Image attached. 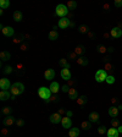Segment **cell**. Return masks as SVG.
Returning a JSON list of instances; mask_svg holds the SVG:
<instances>
[{"mask_svg": "<svg viewBox=\"0 0 122 137\" xmlns=\"http://www.w3.org/2000/svg\"><path fill=\"white\" fill-rule=\"evenodd\" d=\"M57 113H59V114H60L61 116H66V109H64V108H60V109L57 110Z\"/></svg>", "mask_w": 122, "mask_h": 137, "instance_id": "cell-47", "label": "cell"}, {"mask_svg": "<svg viewBox=\"0 0 122 137\" xmlns=\"http://www.w3.org/2000/svg\"><path fill=\"white\" fill-rule=\"evenodd\" d=\"M23 38H25V36H21V34H18V36H15L14 39H12V43L14 44H21L23 43Z\"/></svg>", "mask_w": 122, "mask_h": 137, "instance_id": "cell-27", "label": "cell"}, {"mask_svg": "<svg viewBox=\"0 0 122 137\" xmlns=\"http://www.w3.org/2000/svg\"><path fill=\"white\" fill-rule=\"evenodd\" d=\"M49 120H50V122L51 124H60L61 122V120H62V116L59 114V113H54V114H51L50 115V118H49Z\"/></svg>", "mask_w": 122, "mask_h": 137, "instance_id": "cell-9", "label": "cell"}, {"mask_svg": "<svg viewBox=\"0 0 122 137\" xmlns=\"http://www.w3.org/2000/svg\"><path fill=\"white\" fill-rule=\"evenodd\" d=\"M1 113H3V114H4L5 116L11 115L12 108H11V107H4V108H3V110H1Z\"/></svg>", "mask_w": 122, "mask_h": 137, "instance_id": "cell-33", "label": "cell"}, {"mask_svg": "<svg viewBox=\"0 0 122 137\" xmlns=\"http://www.w3.org/2000/svg\"><path fill=\"white\" fill-rule=\"evenodd\" d=\"M50 91H51V93L53 94H57L59 93V91H61V86L59 85V82H56V81H54V82H51V85L49 86Z\"/></svg>", "mask_w": 122, "mask_h": 137, "instance_id": "cell-11", "label": "cell"}, {"mask_svg": "<svg viewBox=\"0 0 122 137\" xmlns=\"http://www.w3.org/2000/svg\"><path fill=\"white\" fill-rule=\"evenodd\" d=\"M14 70H15V69H14L12 66L7 65V66H5V67H4V70H3V72H4L5 75H10V73H12V72H14Z\"/></svg>", "mask_w": 122, "mask_h": 137, "instance_id": "cell-35", "label": "cell"}, {"mask_svg": "<svg viewBox=\"0 0 122 137\" xmlns=\"http://www.w3.org/2000/svg\"><path fill=\"white\" fill-rule=\"evenodd\" d=\"M76 62H77V65L86 67V66L88 65V59H87L84 55H83V56H78V59L76 60Z\"/></svg>", "mask_w": 122, "mask_h": 137, "instance_id": "cell-21", "label": "cell"}, {"mask_svg": "<svg viewBox=\"0 0 122 137\" xmlns=\"http://www.w3.org/2000/svg\"><path fill=\"white\" fill-rule=\"evenodd\" d=\"M0 59L1 61H7L11 59V54L7 51V50H3L1 53H0Z\"/></svg>", "mask_w": 122, "mask_h": 137, "instance_id": "cell-23", "label": "cell"}, {"mask_svg": "<svg viewBox=\"0 0 122 137\" xmlns=\"http://www.w3.org/2000/svg\"><path fill=\"white\" fill-rule=\"evenodd\" d=\"M66 85H67V86H68L70 88H72L73 86H76V81L71 78V80H68V81H66Z\"/></svg>", "mask_w": 122, "mask_h": 137, "instance_id": "cell-44", "label": "cell"}, {"mask_svg": "<svg viewBox=\"0 0 122 137\" xmlns=\"http://www.w3.org/2000/svg\"><path fill=\"white\" fill-rule=\"evenodd\" d=\"M23 91H25V86H23V83H21V82H15L11 86V89H10L11 94L12 96H15V97L22 94Z\"/></svg>", "mask_w": 122, "mask_h": 137, "instance_id": "cell-2", "label": "cell"}, {"mask_svg": "<svg viewBox=\"0 0 122 137\" xmlns=\"http://www.w3.org/2000/svg\"><path fill=\"white\" fill-rule=\"evenodd\" d=\"M27 49H28V44L23 42V43L20 45V50H22V51H26Z\"/></svg>", "mask_w": 122, "mask_h": 137, "instance_id": "cell-45", "label": "cell"}, {"mask_svg": "<svg viewBox=\"0 0 122 137\" xmlns=\"http://www.w3.org/2000/svg\"><path fill=\"white\" fill-rule=\"evenodd\" d=\"M114 5L116 6V7H122V0H115Z\"/></svg>", "mask_w": 122, "mask_h": 137, "instance_id": "cell-49", "label": "cell"}, {"mask_svg": "<svg viewBox=\"0 0 122 137\" xmlns=\"http://www.w3.org/2000/svg\"><path fill=\"white\" fill-rule=\"evenodd\" d=\"M110 36L112 38H120L122 37V29H120L118 27H114L110 29Z\"/></svg>", "mask_w": 122, "mask_h": 137, "instance_id": "cell-10", "label": "cell"}, {"mask_svg": "<svg viewBox=\"0 0 122 137\" xmlns=\"http://www.w3.org/2000/svg\"><path fill=\"white\" fill-rule=\"evenodd\" d=\"M70 22H71V20H68L67 17L60 18V20H59V22H57V27L62 28V29H66V28L70 27Z\"/></svg>", "mask_w": 122, "mask_h": 137, "instance_id": "cell-6", "label": "cell"}, {"mask_svg": "<svg viewBox=\"0 0 122 137\" xmlns=\"http://www.w3.org/2000/svg\"><path fill=\"white\" fill-rule=\"evenodd\" d=\"M66 116L71 118V116H72V111H67V113H66Z\"/></svg>", "mask_w": 122, "mask_h": 137, "instance_id": "cell-53", "label": "cell"}, {"mask_svg": "<svg viewBox=\"0 0 122 137\" xmlns=\"http://www.w3.org/2000/svg\"><path fill=\"white\" fill-rule=\"evenodd\" d=\"M16 122V119L14 118L12 115H7L4 118V120H3V125L5 127H9V126H11V125H14Z\"/></svg>", "mask_w": 122, "mask_h": 137, "instance_id": "cell-7", "label": "cell"}, {"mask_svg": "<svg viewBox=\"0 0 122 137\" xmlns=\"http://www.w3.org/2000/svg\"><path fill=\"white\" fill-rule=\"evenodd\" d=\"M60 75H61V78L65 80V81L71 80V71H70V69H61Z\"/></svg>", "mask_w": 122, "mask_h": 137, "instance_id": "cell-12", "label": "cell"}, {"mask_svg": "<svg viewBox=\"0 0 122 137\" xmlns=\"http://www.w3.org/2000/svg\"><path fill=\"white\" fill-rule=\"evenodd\" d=\"M12 94L10 91H0V100H7L11 99Z\"/></svg>", "mask_w": 122, "mask_h": 137, "instance_id": "cell-17", "label": "cell"}, {"mask_svg": "<svg viewBox=\"0 0 122 137\" xmlns=\"http://www.w3.org/2000/svg\"><path fill=\"white\" fill-rule=\"evenodd\" d=\"M121 22H122V21H121Z\"/></svg>", "mask_w": 122, "mask_h": 137, "instance_id": "cell-59", "label": "cell"}, {"mask_svg": "<svg viewBox=\"0 0 122 137\" xmlns=\"http://www.w3.org/2000/svg\"><path fill=\"white\" fill-rule=\"evenodd\" d=\"M61 91H62L64 93H68V91H70V87H68L67 85H64V86H61Z\"/></svg>", "mask_w": 122, "mask_h": 137, "instance_id": "cell-46", "label": "cell"}, {"mask_svg": "<svg viewBox=\"0 0 122 137\" xmlns=\"http://www.w3.org/2000/svg\"><path fill=\"white\" fill-rule=\"evenodd\" d=\"M79 136V129L78 127H71L68 131V137H78Z\"/></svg>", "mask_w": 122, "mask_h": 137, "instance_id": "cell-25", "label": "cell"}, {"mask_svg": "<svg viewBox=\"0 0 122 137\" xmlns=\"http://www.w3.org/2000/svg\"><path fill=\"white\" fill-rule=\"evenodd\" d=\"M104 37H105V38H107V37H111V36L109 34V33H104Z\"/></svg>", "mask_w": 122, "mask_h": 137, "instance_id": "cell-57", "label": "cell"}, {"mask_svg": "<svg viewBox=\"0 0 122 137\" xmlns=\"http://www.w3.org/2000/svg\"><path fill=\"white\" fill-rule=\"evenodd\" d=\"M107 51H109V53H112V51H114V48H112V47H109V48H107Z\"/></svg>", "mask_w": 122, "mask_h": 137, "instance_id": "cell-54", "label": "cell"}, {"mask_svg": "<svg viewBox=\"0 0 122 137\" xmlns=\"http://www.w3.org/2000/svg\"><path fill=\"white\" fill-rule=\"evenodd\" d=\"M67 96H68V98L71 99V100H77L78 99V92H77V89L75 87L72 88H70V91H68V93H67Z\"/></svg>", "mask_w": 122, "mask_h": 137, "instance_id": "cell-13", "label": "cell"}, {"mask_svg": "<svg viewBox=\"0 0 122 137\" xmlns=\"http://www.w3.org/2000/svg\"><path fill=\"white\" fill-rule=\"evenodd\" d=\"M111 103H112V104H117V103H118V99L117 98H111Z\"/></svg>", "mask_w": 122, "mask_h": 137, "instance_id": "cell-51", "label": "cell"}, {"mask_svg": "<svg viewBox=\"0 0 122 137\" xmlns=\"http://www.w3.org/2000/svg\"><path fill=\"white\" fill-rule=\"evenodd\" d=\"M117 108H118V110H122V104H120L118 107H117Z\"/></svg>", "mask_w": 122, "mask_h": 137, "instance_id": "cell-58", "label": "cell"}, {"mask_svg": "<svg viewBox=\"0 0 122 137\" xmlns=\"http://www.w3.org/2000/svg\"><path fill=\"white\" fill-rule=\"evenodd\" d=\"M10 133V131L7 130V127H4L3 130H1V136H7Z\"/></svg>", "mask_w": 122, "mask_h": 137, "instance_id": "cell-48", "label": "cell"}, {"mask_svg": "<svg viewBox=\"0 0 122 137\" xmlns=\"http://www.w3.org/2000/svg\"><path fill=\"white\" fill-rule=\"evenodd\" d=\"M12 17H14V21L15 22H21L23 20V15H22V12L21 11H15L14 12V15H12Z\"/></svg>", "mask_w": 122, "mask_h": 137, "instance_id": "cell-24", "label": "cell"}, {"mask_svg": "<svg viewBox=\"0 0 122 137\" xmlns=\"http://www.w3.org/2000/svg\"><path fill=\"white\" fill-rule=\"evenodd\" d=\"M98 51L100 54H106L107 53V48H105L104 45H98Z\"/></svg>", "mask_w": 122, "mask_h": 137, "instance_id": "cell-40", "label": "cell"}, {"mask_svg": "<svg viewBox=\"0 0 122 137\" xmlns=\"http://www.w3.org/2000/svg\"><path fill=\"white\" fill-rule=\"evenodd\" d=\"M16 70H17V71H20L21 73H23V72H25V65H23L22 62H18V64H17Z\"/></svg>", "mask_w": 122, "mask_h": 137, "instance_id": "cell-42", "label": "cell"}, {"mask_svg": "<svg viewBox=\"0 0 122 137\" xmlns=\"http://www.w3.org/2000/svg\"><path fill=\"white\" fill-rule=\"evenodd\" d=\"M106 132H107V129H106L105 126L101 125V126L98 127V133H99V135H105Z\"/></svg>", "mask_w": 122, "mask_h": 137, "instance_id": "cell-39", "label": "cell"}, {"mask_svg": "<svg viewBox=\"0 0 122 137\" xmlns=\"http://www.w3.org/2000/svg\"><path fill=\"white\" fill-rule=\"evenodd\" d=\"M70 27H75V22H73V21L70 22Z\"/></svg>", "mask_w": 122, "mask_h": 137, "instance_id": "cell-56", "label": "cell"}, {"mask_svg": "<svg viewBox=\"0 0 122 137\" xmlns=\"http://www.w3.org/2000/svg\"><path fill=\"white\" fill-rule=\"evenodd\" d=\"M104 69H105V71H106V72H109V73H112V71H114V65L111 64L110 61H109V62H105V67H104Z\"/></svg>", "mask_w": 122, "mask_h": 137, "instance_id": "cell-34", "label": "cell"}, {"mask_svg": "<svg viewBox=\"0 0 122 137\" xmlns=\"http://www.w3.org/2000/svg\"><path fill=\"white\" fill-rule=\"evenodd\" d=\"M67 58H68L70 60H72V61H76V60L78 59L77 54H76L75 51H71V53H68V55H67Z\"/></svg>", "mask_w": 122, "mask_h": 137, "instance_id": "cell-38", "label": "cell"}, {"mask_svg": "<svg viewBox=\"0 0 122 137\" xmlns=\"http://www.w3.org/2000/svg\"><path fill=\"white\" fill-rule=\"evenodd\" d=\"M11 83L9 81V78H6V77H3V78H0V88H1V91H10L11 89Z\"/></svg>", "mask_w": 122, "mask_h": 137, "instance_id": "cell-5", "label": "cell"}, {"mask_svg": "<svg viewBox=\"0 0 122 137\" xmlns=\"http://www.w3.org/2000/svg\"><path fill=\"white\" fill-rule=\"evenodd\" d=\"M118 108H117L116 105H111L110 108H109V115L111 116V118H117V115H118Z\"/></svg>", "mask_w": 122, "mask_h": 137, "instance_id": "cell-15", "label": "cell"}, {"mask_svg": "<svg viewBox=\"0 0 122 137\" xmlns=\"http://www.w3.org/2000/svg\"><path fill=\"white\" fill-rule=\"evenodd\" d=\"M118 126H120V120H118V119H116V118H112V119H111V127H115V129H117Z\"/></svg>", "mask_w": 122, "mask_h": 137, "instance_id": "cell-37", "label": "cell"}, {"mask_svg": "<svg viewBox=\"0 0 122 137\" xmlns=\"http://www.w3.org/2000/svg\"><path fill=\"white\" fill-rule=\"evenodd\" d=\"M59 65H60L62 69H70V62H68L67 59H65V58H62V59L59 60Z\"/></svg>", "mask_w": 122, "mask_h": 137, "instance_id": "cell-28", "label": "cell"}, {"mask_svg": "<svg viewBox=\"0 0 122 137\" xmlns=\"http://www.w3.org/2000/svg\"><path fill=\"white\" fill-rule=\"evenodd\" d=\"M49 40H56V39L59 38V33L56 32L55 29H53V31H50L49 32Z\"/></svg>", "mask_w": 122, "mask_h": 137, "instance_id": "cell-30", "label": "cell"}, {"mask_svg": "<svg viewBox=\"0 0 122 137\" xmlns=\"http://www.w3.org/2000/svg\"><path fill=\"white\" fill-rule=\"evenodd\" d=\"M87 34H88V37H89V39H95V34L93 32H90V31H89L88 33H87Z\"/></svg>", "mask_w": 122, "mask_h": 137, "instance_id": "cell-50", "label": "cell"}, {"mask_svg": "<svg viewBox=\"0 0 122 137\" xmlns=\"http://www.w3.org/2000/svg\"><path fill=\"white\" fill-rule=\"evenodd\" d=\"M61 125H62V127L64 129H71V126H72V120L68 118V116H62V120H61Z\"/></svg>", "mask_w": 122, "mask_h": 137, "instance_id": "cell-8", "label": "cell"}, {"mask_svg": "<svg viewBox=\"0 0 122 137\" xmlns=\"http://www.w3.org/2000/svg\"><path fill=\"white\" fill-rule=\"evenodd\" d=\"M15 125H16L17 127H23L25 126V120H23V119H17Z\"/></svg>", "mask_w": 122, "mask_h": 137, "instance_id": "cell-41", "label": "cell"}, {"mask_svg": "<svg viewBox=\"0 0 122 137\" xmlns=\"http://www.w3.org/2000/svg\"><path fill=\"white\" fill-rule=\"evenodd\" d=\"M120 135V132L115 127H110V129H107V132H106V136L107 137H118Z\"/></svg>", "mask_w": 122, "mask_h": 137, "instance_id": "cell-16", "label": "cell"}, {"mask_svg": "<svg viewBox=\"0 0 122 137\" xmlns=\"http://www.w3.org/2000/svg\"><path fill=\"white\" fill-rule=\"evenodd\" d=\"M73 51L77 54V56H83V54L86 53V47L82 45V44H79V45H77V47L75 48Z\"/></svg>", "mask_w": 122, "mask_h": 137, "instance_id": "cell-19", "label": "cell"}, {"mask_svg": "<svg viewBox=\"0 0 122 137\" xmlns=\"http://www.w3.org/2000/svg\"><path fill=\"white\" fill-rule=\"evenodd\" d=\"M3 34L5 36V37H12L14 34H15V31H14V28L10 27V26H7V27H4L3 29Z\"/></svg>", "mask_w": 122, "mask_h": 137, "instance_id": "cell-14", "label": "cell"}, {"mask_svg": "<svg viewBox=\"0 0 122 137\" xmlns=\"http://www.w3.org/2000/svg\"><path fill=\"white\" fill-rule=\"evenodd\" d=\"M88 119L90 122H99V114L96 111H92L88 115Z\"/></svg>", "mask_w": 122, "mask_h": 137, "instance_id": "cell-22", "label": "cell"}, {"mask_svg": "<svg viewBox=\"0 0 122 137\" xmlns=\"http://www.w3.org/2000/svg\"><path fill=\"white\" fill-rule=\"evenodd\" d=\"M66 6H67V9H68L70 11H73V10H76V9H77V3H76V1H73V0H70V1H67Z\"/></svg>", "mask_w": 122, "mask_h": 137, "instance_id": "cell-26", "label": "cell"}, {"mask_svg": "<svg viewBox=\"0 0 122 137\" xmlns=\"http://www.w3.org/2000/svg\"><path fill=\"white\" fill-rule=\"evenodd\" d=\"M44 77H45V80L51 81V80L55 77V71H54L53 69H48V70L44 72Z\"/></svg>", "mask_w": 122, "mask_h": 137, "instance_id": "cell-20", "label": "cell"}, {"mask_svg": "<svg viewBox=\"0 0 122 137\" xmlns=\"http://www.w3.org/2000/svg\"><path fill=\"white\" fill-rule=\"evenodd\" d=\"M46 103H57L59 102V97H57V94H54V96H51L48 100H45Z\"/></svg>", "mask_w": 122, "mask_h": 137, "instance_id": "cell-36", "label": "cell"}, {"mask_svg": "<svg viewBox=\"0 0 122 137\" xmlns=\"http://www.w3.org/2000/svg\"><path fill=\"white\" fill-rule=\"evenodd\" d=\"M107 76H109V73H107L105 70L100 69V70H98V71L95 72V81L101 83V82H104V81H106Z\"/></svg>", "mask_w": 122, "mask_h": 137, "instance_id": "cell-4", "label": "cell"}, {"mask_svg": "<svg viewBox=\"0 0 122 137\" xmlns=\"http://www.w3.org/2000/svg\"><path fill=\"white\" fill-rule=\"evenodd\" d=\"M78 32L82 33V34H87L89 32V27L87 25H81L79 27H78Z\"/></svg>", "mask_w": 122, "mask_h": 137, "instance_id": "cell-31", "label": "cell"}, {"mask_svg": "<svg viewBox=\"0 0 122 137\" xmlns=\"http://www.w3.org/2000/svg\"><path fill=\"white\" fill-rule=\"evenodd\" d=\"M9 6H10V1L9 0H0V9L5 10Z\"/></svg>", "mask_w": 122, "mask_h": 137, "instance_id": "cell-32", "label": "cell"}, {"mask_svg": "<svg viewBox=\"0 0 122 137\" xmlns=\"http://www.w3.org/2000/svg\"><path fill=\"white\" fill-rule=\"evenodd\" d=\"M109 9H110V5H109V4H105V5H104V10L109 11Z\"/></svg>", "mask_w": 122, "mask_h": 137, "instance_id": "cell-52", "label": "cell"}, {"mask_svg": "<svg viewBox=\"0 0 122 137\" xmlns=\"http://www.w3.org/2000/svg\"><path fill=\"white\" fill-rule=\"evenodd\" d=\"M81 127L83 129L84 131H88V130H90V127H92V122H90V121H82V122H81Z\"/></svg>", "mask_w": 122, "mask_h": 137, "instance_id": "cell-29", "label": "cell"}, {"mask_svg": "<svg viewBox=\"0 0 122 137\" xmlns=\"http://www.w3.org/2000/svg\"><path fill=\"white\" fill-rule=\"evenodd\" d=\"M51 91H50L49 87H44V86H42V87L38 88V96L39 98H42L43 100H48V99L51 97Z\"/></svg>", "mask_w": 122, "mask_h": 137, "instance_id": "cell-3", "label": "cell"}, {"mask_svg": "<svg viewBox=\"0 0 122 137\" xmlns=\"http://www.w3.org/2000/svg\"><path fill=\"white\" fill-rule=\"evenodd\" d=\"M76 102H77L78 107H81V108H84V107H86V104H87V102H88V98H87L86 96H79Z\"/></svg>", "mask_w": 122, "mask_h": 137, "instance_id": "cell-18", "label": "cell"}, {"mask_svg": "<svg viewBox=\"0 0 122 137\" xmlns=\"http://www.w3.org/2000/svg\"><path fill=\"white\" fill-rule=\"evenodd\" d=\"M68 14H70V10L67 9L66 5L59 4V5L56 6V9H55V15L56 16H59L60 18H64V17H67Z\"/></svg>", "mask_w": 122, "mask_h": 137, "instance_id": "cell-1", "label": "cell"}, {"mask_svg": "<svg viewBox=\"0 0 122 137\" xmlns=\"http://www.w3.org/2000/svg\"><path fill=\"white\" fill-rule=\"evenodd\" d=\"M117 130H118V132H120V133H122V126H121V125L117 127Z\"/></svg>", "mask_w": 122, "mask_h": 137, "instance_id": "cell-55", "label": "cell"}, {"mask_svg": "<svg viewBox=\"0 0 122 137\" xmlns=\"http://www.w3.org/2000/svg\"><path fill=\"white\" fill-rule=\"evenodd\" d=\"M105 82H107L109 85H112V83L115 82V77L112 76V75H109V76H107V78H106Z\"/></svg>", "mask_w": 122, "mask_h": 137, "instance_id": "cell-43", "label": "cell"}]
</instances>
